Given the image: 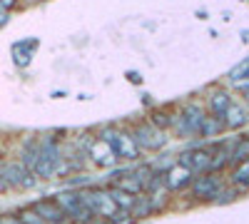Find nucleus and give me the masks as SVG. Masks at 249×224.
Here are the masks:
<instances>
[{
    "label": "nucleus",
    "instance_id": "obj_7",
    "mask_svg": "<svg viewBox=\"0 0 249 224\" xmlns=\"http://www.w3.org/2000/svg\"><path fill=\"white\" fill-rule=\"evenodd\" d=\"M132 137H135V142H137V147H140V150H147V152L160 150L164 142H167V137H164V130L155 127L152 122H147V125H140Z\"/></svg>",
    "mask_w": 249,
    "mask_h": 224
},
{
    "label": "nucleus",
    "instance_id": "obj_1",
    "mask_svg": "<svg viewBox=\"0 0 249 224\" xmlns=\"http://www.w3.org/2000/svg\"><path fill=\"white\" fill-rule=\"evenodd\" d=\"M77 194L82 199V205H85L100 219L115 222V219H124V217H127L115 205V199L110 197V192H105V190H85V192H77Z\"/></svg>",
    "mask_w": 249,
    "mask_h": 224
},
{
    "label": "nucleus",
    "instance_id": "obj_2",
    "mask_svg": "<svg viewBox=\"0 0 249 224\" xmlns=\"http://www.w3.org/2000/svg\"><path fill=\"white\" fill-rule=\"evenodd\" d=\"M204 120V110L199 105H187L179 115L172 117V132L179 137H195Z\"/></svg>",
    "mask_w": 249,
    "mask_h": 224
},
{
    "label": "nucleus",
    "instance_id": "obj_9",
    "mask_svg": "<svg viewBox=\"0 0 249 224\" xmlns=\"http://www.w3.org/2000/svg\"><path fill=\"white\" fill-rule=\"evenodd\" d=\"M88 152H90V157L97 162V165H105V167H112L115 162H117V155H115V150L107 145L105 139H92L90 145H88Z\"/></svg>",
    "mask_w": 249,
    "mask_h": 224
},
{
    "label": "nucleus",
    "instance_id": "obj_11",
    "mask_svg": "<svg viewBox=\"0 0 249 224\" xmlns=\"http://www.w3.org/2000/svg\"><path fill=\"white\" fill-rule=\"evenodd\" d=\"M190 182H195L192 179V172L187 170V167H182L179 162L175 167H170L167 170V174H164V185H167V190H182V187H187Z\"/></svg>",
    "mask_w": 249,
    "mask_h": 224
},
{
    "label": "nucleus",
    "instance_id": "obj_4",
    "mask_svg": "<svg viewBox=\"0 0 249 224\" xmlns=\"http://www.w3.org/2000/svg\"><path fill=\"white\" fill-rule=\"evenodd\" d=\"M55 202H57V207L68 214V219H72L77 224H90L95 219V214L82 205V199H80L77 192H62V194L55 197Z\"/></svg>",
    "mask_w": 249,
    "mask_h": 224
},
{
    "label": "nucleus",
    "instance_id": "obj_14",
    "mask_svg": "<svg viewBox=\"0 0 249 224\" xmlns=\"http://www.w3.org/2000/svg\"><path fill=\"white\" fill-rule=\"evenodd\" d=\"M110 197L115 199V205L124 212V214H130L137 205V194H130V192H124L122 187H112L110 190Z\"/></svg>",
    "mask_w": 249,
    "mask_h": 224
},
{
    "label": "nucleus",
    "instance_id": "obj_13",
    "mask_svg": "<svg viewBox=\"0 0 249 224\" xmlns=\"http://www.w3.org/2000/svg\"><path fill=\"white\" fill-rule=\"evenodd\" d=\"M33 209H35L40 217H43L45 222H53V224H62V222L68 219V214L57 207V202H55V199H53V202H37Z\"/></svg>",
    "mask_w": 249,
    "mask_h": 224
},
{
    "label": "nucleus",
    "instance_id": "obj_23",
    "mask_svg": "<svg viewBox=\"0 0 249 224\" xmlns=\"http://www.w3.org/2000/svg\"><path fill=\"white\" fill-rule=\"evenodd\" d=\"M244 105H247V107H249V90H247V92H244Z\"/></svg>",
    "mask_w": 249,
    "mask_h": 224
},
{
    "label": "nucleus",
    "instance_id": "obj_12",
    "mask_svg": "<svg viewBox=\"0 0 249 224\" xmlns=\"http://www.w3.org/2000/svg\"><path fill=\"white\" fill-rule=\"evenodd\" d=\"M247 122H249V107L244 103H232L230 110H227V117H224V127L234 130V127L247 125Z\"/></svg>",
    "mask_w": 249,
    "mask_h": 224
},
{
    "label": "nucleus",
    "instance_id": "obj_3",
    "mask_svg": "<svg viewBox=\"0 0 249 224\" xmlns=\"http://www.w3.org/2000/svg\"><path fill=\"white\" fill-rule=\"evenodd\" d=\"M102 139H105L107 145L115 150V155L122 157V159H137L140 157V147H137L135 137L117 130V127H107L105 132H102Z\"/></svg>",
    "mask_w": 249,
    "mask_h": 224
},
{
    "label": "nucleus",
    "instance_id": "obj_10",
    "mask_svg": "<svg viewBox=\"0 0 249 224\" xmlns=\"http://www.w3.org/2000/svg\"><path fill=\"white\" fill-rule=\"evenodd\" d=\"M219 192V177L217 174H204V177H195L192 182V194L197 199H210Z\"/></svg>",
    "mask_w": 249,
    "mask_h": 224
},
{
    "label": "nucleus",
    "instance_id": "obj_20",
    "mask_svg": "<svg viewBox=\"0 0 249 224\" xmlns=\"http://www.w3.org/2000/svg\"><path fill=\"white\" fill-rule=\"evenodd\" d=\"M0 224H23V222H20V217H3Z\"/></svg>",
    "mask_w": 249,
    "mask_h": 224
},
{
    "label": "nucleus",
    "instance_id": "obj_17",
    "mask_svg": "<svg viewBox=\"0 0 249 224\" xmlns=\"http://www.w3.org/2000/svg\"><path fill=\"white\" fill-rule=\"evenodd\" d=\"M232 182L237 187H247L249 185V159H244V162L237 165V170L232 172Z\"/></svg>",
    "mask_w": 249,
    "mask_h": 224
},
{
    "label": "nucleus",
    "instance_id": "obj_8",
    "mask_svg": "<svg viewBox=\"0 0 249 224\" xmlns=\"http://www.w3.org/2000/svg\"><path fill=\"white\" fill-rule=\"evenodd\" d=\"M230 105H232V97H230V92H227V90H210V92H207V107H210L212 117H217V120L224 122Z\"/></svg>",
    "mask_w": 249,
    "mask_h": 224
},
{
    "label": "nucleus",
    "instance_id": "obj_6",
    "mask_svg": "<svg viewBox=\"0 0 249 224\" xmlns=\"http://www.w3.org/2000/svg\"><path fill=\"white\" fill-rule=\"evenodd\" d=\"M60 165V150L53 139H45L40 145V155H37V165H35V174L40 177H50Z\"/></svg>",
    "mask_w": 249,
    "mask_h": 224
},
{
    "label": "nucleus",
    "instance_id": "obj_15",
    "mask_svg": "<svg viewBox=\"0 0 249 224\" xmlns=\"http://www.w3.org/2000/svg\"><path fill=\"white\" fill-rule=\"evenodd\" d=\"M222 130H224V122H222V120H217V117H212V115H204L197 135H202V137H214V135H219Z\"/></svg>",
    "mask_w": 249,
    "mask_h": 224
},
{
    "label": "nucleus",
    "instance_id": "obj_22",
    "mask_svg": "<svg viewBox=\"0 0 249 224\" xmlns=\"http://www.w3.org/2000/svg\"><path fill=\"white\" fill-rule=\"evenodd\" d=\"M3 20H5V8L0 5V23H3Z\"/></svg>",
    "mask_w": 249,
    "mask_h": 224
},
{
    "label": "nucleus",
    "instance_id": "obj_5",
    "mask_svg": "<svg viewBox=\"0 0 249 224\" xmlns=\"http://www.w3.org/2000/svg\"><path fill=\"white\" fill-rule=\"evenodd\" d=\"M179 165L187 167L192 174H202L207 170H214V152L212 150H192L179 155Z\"/></svg>",
    "mask_w": 249,
    "mask_h": 224
},
{
    "label": "nucleus",
    "instance_id": "obj_21",
    "mask_svg": "<svg viewBox=\"0 0 249 224\" xmlns=\"http://www.w3.org/2000/svg\"><path fill=\"white\" fill-rule=\"evenodd\" d=\"M13 3H15V0H0V5H3V8H5V10H8V8H10V5H13Z\"/></svg>",
    "mask_w": 249,
    "mask_h": 224
},
{
    "label": "nucleus",
    "instance_id": "obj_18",
    "mask_svg": "<svg viewBox=\"0 0 249 224\" xmlns=\"http://www.w3.org/2000/svg\"><path fill=\"white\" fill-rule=\"evenodd\" d=\"M172 117L175 115H167V112H152V117H150V122L155 127H172Z\"/></svg>",
    "mask_w": 249,
    "mask_h": 224
},
{
    "label": "nucleus",
    "instance_id": "obj_24",
    "mask_svg": "<svg viewBox=\"0 0 249 224\" xmlns=\"http://www.w3.org/2000/svg\"><path fill=\"white\" fill-rule=\"evenodd\" d=\"M45 224H53V222H45Z\"/></svg>",
    "mask_w": 249,
    "mask_h": 224
},
{
    "label": "nucleus",
    "instance_id": "obj_19",
    "mask_svg": "<svg viewBox=\"0 0 249 224\" xmlns=\"http://www.w3.org/2000/svg\"><path fill=\"white\" fill-rule=\"evenodd\" d=\"M20 222H23V224H45V219L40 217L35 209H25L23 214H20Z\"/></svg>",
    "mask_w": 249,
    "mask_h": 224
},
{
    "label": "nucleus",
    "instance_id": "obj_16",
    "mask_svg": "<svg viewBox=\"0 0 249 224\" xmlns=\"http://www.w3.org/2000/svg\"><path fill=\"white\" fill-rule=\"evenodd\" d=\"M244 159H249V139H237L232 152H230V162H237L239 165Z\"/></svg>",
    "mask_w": 249,
    "mask_h": 224
}]
</instances>
